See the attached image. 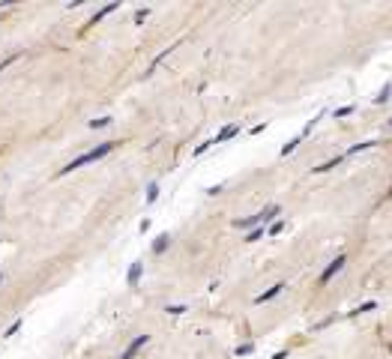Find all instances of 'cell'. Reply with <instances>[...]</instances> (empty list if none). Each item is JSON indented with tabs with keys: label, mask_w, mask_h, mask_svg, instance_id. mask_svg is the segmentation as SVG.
<instances>
[{
	"label": "cell",
	"mask_w": 392,
	"mask_h": 359,
	"mask_svg": "<svg viewBox=\"0 0 392 359\" xmlns=\"http://www.w3.org/2000/svg\"><path fill=\"white\" fill-rule=\"evenodd\" d=\"M117 147V141H105V144H99V147H93V150H87V153H81L78 159H72L66 168H60V177L63 174H72V171H78V168H84V165H90V162H99V159H105V156L111 153Z\"/></svg>",
	"instance_id": "obj_1"
},
{
	"label": "cell",
	"mask_w": 392,
	"mask_h": 359,
	"mask_svg": "<svg viewBox=\"0 0 392 359\" xmlns=\"http://www.w3.org/2000/svg\"><path fill=\"white\" fill-rule=\"evenodd\" d=\"M344 263H347V255H339V257H335V260H332V263H329V267L324 270V273H321V278H318V281H321V285L332 281V278H335V275L344 270Z\"/></svg>",
	"instance_id": "obj_2"
},
{
	"label": "cell",
	"mask_w": 392,
	"mask_h": 359,
	"mask_svg": "<svg viewBox=\"0 0 392 359\" xmlns=\"http://www.w3.org/2000/svg\"><path fill=\"white\" fill-rule=\"evenodd\" d=\"M150 342V335H138L135 342L129 344V347H126V350H123V353H120V359H132L138 353V350H141V347H144V344Z\"/></svg>",
	"instance_id": "obj_3"
},
{
	"label": "cell",
	"mask_w": 392,
	"mask_h": 359,
	"mask_svg": "<svg viewBox=\"0 0 392 359\" xmlns=\"http://www.w3.org/2000/svg\"><path fill=\"white\" fill-rule=\"evenodd\" d=\"M141 275H144V263L135 260L132 267H129V275H126V281H129V288H138V281H141Z\"/></svg>",
	"instance_id": "obj_4"
},
{
	"label": "cell",
	"mask_w": 392,
	"mask_h": 359,
	"mask_svg": "<svg viewBox=\"0 0 392 359\" xmlns=\"http://www.w3.org/2000/svg\"><path fill=\"white\" fill-rule=\"evenodd\" d=\"M282 291H285V285H273V288H267L264 293H257V296H255V303H257V306H264V303H270L273 296H278Z\"/></svg>",
	"instance_id": "obj_5"
},
{
	"label": "cell",
	"mask_w": 392,
	"mask_h": 359,
	"mask_svg": "<svg viewBox=\"0 0 392 359\" xmlns=\"http://www.w3.org/2000/svg\"><path fill=\"white\" fill-rule=\"evenodd\" d=\"M237 132H239V126H237V123H231V126H225L222 132H219L216 138H210V141H213V144H225V141H231Z\"/></svg>",
	"instance_id": "obj_6"
},
{
	"label": "cell",
	"mask_w": 392,
	"mask_h": 359,
	"mask_svg": "<svg viewBox=\"0 0 392 359\" xmlns=\"http://www.w3.org/2000/svg\"><path fill=\"white\" fill-rule=\"evenodd\" d=\"M117 9H120V3H108V6H102V9H96V12H93V18H90L87 24H99L105 15H111V12H117Z\"/></svg>",
	"instance_id": "obj_7"
},
{
	"label": "cell",
	"mask_w": 392,
	"mask_h": 359,
	"mask_svg": "<svg viewBox=\"0 0 392 359\" xmlns=\"http://www.w3.org/2000/svg\"><path fill=\"white\" fill-rule=\"evenodd\" d=\"M278 213H282V206H278V204H270V206H264V210L257 213V222H270V219H275Z\"/></svg>",
	"instance_id": "obj_8"
},
{
	"label": "cell",
	"mask_w": 392,
	"mask_h": 359,
	"mask_svg": "<svg viewBox=\"0 0 392 359\" xmlns=\"http://www.w3.org/2000/svg\"><path fill=\"white\" fill-rule=\"evenodd\" d=\"M389 99H392V81H386V84H383V90L375 96V105H386Z\"/></svg>",
	"instance_id": "obj_9"
},
{
	"label": "cell",
	"mask_w": 392,
	"mask_h": 359,
	"mask_svg": "<svg viewBox=\"0 0 392 359\" xmlns=\"http://www.w3.org/2000/svg\"><path fill=\"white\" fill-rule=\"evenodd\" d=\"M375 144H380V141H375V138H371V141H359V144H353V147H350L344 156H353V153H362V150H371Z\"/></svg>",
	"instance_id": "obj_10"
},
{
	"label": "cell",
	"mask_w": 392,
	"mask_h": 359,
	"mask_svg": "<svg viewBox=\"0 0 392 359\" xmlns=\"http://www.w3.org/2000/svg\"><path fill=\"white\" fill-rule=\"evenodd\" d=\"M341 159H344V156H335V159H329V162H324V165H318V168H314V174H326V171H332V168L339 165Z\"/></svg>",
	"instance_id": "obj_11"
},
{
	"label": "cell",
	"mask_w": 392,
	"mask_h": 359,
	"mask_svg": "<svg viewBox=\"0 0 392 359\" xmlns=\"http://www.w3.org/2000/svg\"><path fill=\"white\" fill-rule=\"evenodd\" d=\"M252 353H255V344H252V342L239 344L237 350H234V356H239V359H242V356H252Z\"/></svg>",
	"instance_id": "obj_12"
},
{
	"label": "cell",
	"mask_w": 392,
	"mask_h": 359,
	"mask_svg": "<svg viewBox=\"0 0 392 359\" xmlns=\"http://www.w3.org/2000/svg\"><path fill=\"white\" fill-rule=\"evenodd\" d=\"M300 144H303V138H300V135H296V138H290L288 144L282 147V156H290L293 150H296V147H300Z\"/></svg>",
	"instance_id": "obj_13"
},
{
	"label": "cell",
	"mask_w": 392,
	"mask_h": 359,
	"mask_svg": "<svg viewBox=\"0 0 392 359\" xmlns=\"http://www.w3.org/2000/svg\"><path fill=\"white\" fill-rule=\"evenodd\" d=\"M168 242H171V237H168V234H162V237L153 242V252H156V255H162V252L168 249Z\"/></svg>",
	"instance_id": "obj_14"
},
{
	"label": "cell",
	"mask_w": 392,
	"mask_h": 359,
	"mask_svg": "<svg viewBox=\"0 0 392 359\" xmlns=\"http://www.w3.org/2000/svg\"><path fill=\"white\" fill-rule=\"evenodd\" d=\"M377 303H362V306H357L353 311H350V317H359V314H365V311H375Z\"/></svg>",
	"instance_id": "obj_15"
},
{
	"label": "cell",
	"mask_w": 392,
	"mask_h": 359,
	"mask_svg": "<svg viewBox=\"0 0 392 359\" xmlns=\"http://www.w3.org/2000/svg\"><path fill=\"white\" fill-rule=\"evenodd\" d=\"M321 120H324V111H321V114H318V117H314V120H308V126H306V129H303V132H300V138L311 135V132H314V126H318V123H321Z\"/></svg>",
	"instance_id": "obj_16"
},
{
	"label": "cell",
	"mask_w": 392,
	"mask_h": 359,
	"mask_svg": "<svg viewBox=\"0 0 392 359\" xmlns=\"http://www.w3.org/2000/svg\"><path fill=\"white\" fill-rule=\"evenodd\" d=\"M18 329H21V317H18V320H12V324H9L6 329H3V338H12V335H15Z\"/></svg>",
	"instance_id": "obj_17"
},
{
	"label": "cell",
	"mask_w": 392,
	"mask_h": 359,
	"mask_svg": "<svg viewBox=\"0 0 392 359\" xmlns=\"http://www.w3.org/2000/svg\"><path fill=\"white\" fill-rule=\"evenodd\" d=\"M255 224H260V222H257V216H249V219H237L234 228H255Z\"/></svg>",
	"instance_id": "obj_18"
},
{
	"label": "cell",
	"mask_w": 392,
	"mask_h": 359,
	"mask_svg": "<svg viewBox=\"0 0 392 359\" xmlns=\"http://www.w3.org/2000/svg\"><path fill=\"white\" fill-rule=\"evenodd\" d=\"M87 126L90 129H105V126H111V117H96V120H90Z\"/></svg>",
	"instance_id": "obj_19"
},
{
	"label": "cell",
	"mask_w": 392,
	"mask_h": 359,
	"mask_svg": "<svg viewBox=\"0 0 392 359\" xmlns=\"http://www.w3.org/2000/svg\"><path fill=\"white\" fill-rule=\"evenodd\" d=\"M264 234H267V228H255V231H249V234H246V242H257Z\"/></svg>",
	"instance_id": "obj_20"
},
{
	"label": "cell",
	"mask_w": 392,
	"mask_h": 359,
	"mask_svg": "<svg viewBox=\"0 0 392 359\" xmlns=\"http://www.w3.org/2000/svg\"><path fill=\"white\" fill-rule=\"evenodd\" d=\"M156 198H159V183H150L147 186V204H153Z\"/></svg>",
	"instance_id": "obj_21"
},
{
	"label": "cell",
	"mask_w": 392,
	"mask_h": 359,
	"mask_svg": "<svg viewBox=\"0 0 392 359\" xmlns=\"http://www.w3.org/2000/svg\"><path fill=\"white\" fill-rule=\"evenodd\" d=\"M347 114H353V105H341L332 111V117H347Z\"/></svg>",
	"instance_id": "obj_22"
},
{
	"label": "cell",
	"mask_w": 392,
	"mask_h": 359,
	"mask_svg": "<svg viewBox=\"0 0 392 359\" xmlns=\"http://www.w3.org/2000/svg\"><path fill=\"white\" fill-rule=\"evenodd\" d=\"M210 147H213V141H204V144H198V147H195V153H192V156H201V153H207Z\"/></svg>",
	"instance_id": "obj_23"
},
{
	"label": "cell",
	"mask_w": 392,
	"mask_h": 359,
	"mask_svg": "<svg viewBox=\"0 0 392 359\" xmlns=\"http://www.w3.org/2000/svg\"><path fill=\"white\" fill-rule=\"evenodd\" d=\"M150 15V9H138L135 12V24H144V18Z\"/></svg>",
	"instance_id": "obj_24"
},
{
	"label": "cell",
	"mask_w": 392,
	"mask_h": 359,
	"mask_svg": "<svg viewBox=\"0 0 392 359\" xmlns=\"http://www.w3.org/2000/svg\"><path fill=\"white\" fill-rule=\"evenodd\" d=\"M165 311H168V314H183V311H186V306H168Z\"/></svg>",
	"instance_id": "obj_25"
},
{
	"label": "cell",
	"mask_w": 392,
	"mask_h": 359,
	"mask_svg": "<svg viewBox=\"0 0 392 359\" xmlns=\"http://www.w3.org/2000/svg\"><path fill=\"white\" fill-rule=\"evenodd\" d=\"M282 228H285V222H273L270 224V234H282Z\"/></svg>",
	"instance_id": "obj_26"
},
{
	"label": "cell",
	"mask_w": 392,
	"mask_h": 359,
	"mask_svg": "<svg viewBox=\"0 0 392 359\" xmlns=\"http://www.w3.org/2000/svg\"><path fill=\"white\" fill-rule=\"evenodd\" d=\"M12 60H18V54H12V57H6V60H3V63H0V72H3V69L9 66V63H12Z\"/></svg>",
	"instance_id": "obj_27"
},
{
	"label": "cell",
	"mask_w": 392,
	"mask_h": 359,
	"mask_svg": "<svg viewBox=\"0 0 392 359\" xmlns=\"http://www.w3.org/2000/svg\"><path fill=\"white\" fill-rule=\"evenodd\" d=\"M222 183H219V186H210V188H207V195H219V192H222Z\"/></svg>",
	"instance_id": "obj_28"
},
{
	"label": "cell",
	"mask_w": 392,
	"mask_h": 359,
	"mask_svg": "<svg viewBox=\"0 0 392 359\" xmlns=\"http://www.w3.org/2000/svg\"><path fill=\"white\" fill-rule=\"evenodd\" d=\"M273 359H288V350H278V353H273Z\"/></svg>",
	"instance_id": "obj_29"
},
{
	"label": "cell",
	"mask_w": 392,
	"mask_h": 359,
	"mask_svg": "<svg viewBox=\"0 0 392 359\" xmlns=\"http://www.w3.org/2000/svg\"><path fill=\"white\" fill-rule=\"evenodd\" d=\"M0 281H3V273H0Z\"/></svg>",
	"instance_id": "obj_30"
},
{
	"label": "cell",
	"mask_w": 392,
	"mask_h": 359,
	"mask_svg": "<svg viewBox=\"0 0 392 359\" xmlns=\"http://www.w3.org/2000/svg\"><path fill=\"white\" fill-rule=\"evenodd\" d=\"M389 126H392V120H389Z\"/></svg>",
	"instance_id": "obj_31"
}]
</instances>
